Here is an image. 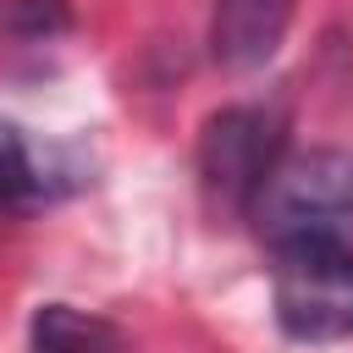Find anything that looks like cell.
I'll list each match as a JSON object with an SVG mask.
<instances>
[{
  "label": "cell",
  "instance_id": "6da1fadb",
  "mask_svg": "<svg viewBox=\"0 0 353 353\" xmlns=\"http://www.w3.org/2000/svg\"><path fill=\"white\" fill-rule=\"evenodd\" d=\"M259 237L281 243H353V154L347 149H298L265 176L259 199L248 204Z\"/></svg>",
  "mask_w": 353,
  "mask_h": 353
},
{
  "label": "cell",
  "instance_id": "7a4b0ae2",
  "mask_svg": "<svg viewBox=\"0 0 353 353\" xmlns=\"http://www.w3.org/2000/svg\"><path fill=\"white\" fill-rule=\"evenodd\" d=\"M270 298L276 320L298 342H342L353 336V243H281L270 248Z\"/></svg>",
  "mask_w": 353,
  "mask_h": 353
},
{
  "label": "cell",
  "instance_id": "3957f363",
  "mask_svg": "<svg viewBox=\"0 0 353 353\" xmlns=\"http://www.w3.org/2000/svg\"><path fill=\"white\" fill-rule=\"evenodd\" d=\"M287 154V116L276 105H226L199 132V176L215 204L248 210Z\"/></svg>",
  "mask_w": 353,
  "mask_h": 353
},
{
  "label": "cell",
  "instance_id": "277c9868",
  "mask_svg": "<svg viewBox=\"0 0 353 353\" xmlns=\"http://www.w3.org/2000/svg\"><path fill=\"white\" fill-rule=\"evenodd\" d=\"M292 11H298V0H215V17H210L215 66H226V72L265 66L287 39Z\"/></svg>",
  "mask_w": 353,
  "mask_h": 353
},
{
  "label": "cell",
  "instance_id": "5b68a950",
  "mask_svg": "<svg viewBox=\"0 0 353 353\" xmlns=\"http://www.w3.org/2000/svg\"><path fill=\"white\" fill-rule=\"evenodd\" d=\"M33 353H127L121 331L88 309L44 303L33 314Z\"/></svg>",
  "mask_w": 353,
  "mask_h": 353
},
{
  "label": "cell",
  "instance_id": "8992f818",
  "mask_svg": "<svg viewBox=\"0 0 353 353\" xmlns=\"http://www.w3.org/2000/svg\"><path fill=\"white\" fill-rule=\"evenodd\" d=\"M72 22L66 0H0V33L11 39H50Z\"/></svg>",
  "mask_w": 353,
  "mask_h": 353
},
{
  "label": "cell",
  "instance_id": "52a82bcc",
  "mask_svg": "<svg viewBox=\"0 0 353 353\" xmlns=\"http://www.w3.org/2000/svg\"><path fill=\"white\" fill-rule=\"evenodd\" d=\"M33 188V160H28V143L11 121H0V204L28 193Z\"/></svg>",
  "mask_w": 353,
  "mask_h": 353
}]
</instances>
